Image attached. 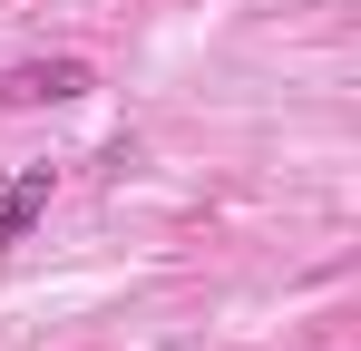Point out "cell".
Instances as JSON below:
<instances>
[{"label": "cell", "mask_w": 361, "mask_h": 351, "mask_svg": "<svg viewBox=\"0 0 361 351\" xmlns=\"http://www.w3.org/2000/svg\"><path fill=\"white\" fill-rule=\"evenodd\" d=\"M0 98H20V108H59V98H88V58H30V68H10V88Z\"/></svg>", "instance_id": "1"}, {"label": "cell", "mask_w": 361, "mask_h": 351, "mask_svg": "<svg viewBox=\"0 0 361 351\" xmlns=\"http://www.w3.org/2000/svg\"><path fill=\"white\" fill-rule=\"evenodd\" d=\"M39 215H49V166H20V176H10V195H0V244H20Z\"/></svg>", "instance_id": "2"}]
</instances>
